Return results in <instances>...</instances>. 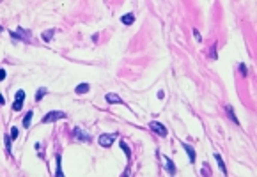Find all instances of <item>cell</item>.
<instances>
[{
	"label": "cell",
	"instance_id": "1",
	"mask_svg": "<svg viewBox=\"0 0 257 177\" xmlns=\"http://www.w3.org/2000/svg\"><path fill=\"white\" fill-rule=\"evenodd\" d=\"M66 117V114L64 112H59V110H52V112H48L44 117H43V122H55V120H59V119H64Z\"/></svg>",
	"mask_w": 257,
	"mask_h": 177
},
{
	"label": "cell",
	"instance_id": "2",
	"mask_svg": "<svg viewBox=\"0 0 257 177\" xmlns=\"http://www.w3.org/2000/svg\"><path fill=\"white\" fill-rule=\"evenodd\" d=\"M11 36H13L14 39H21V41H28L30 37H32V34H30L28 30L21 28V27H18L16 30H13V32H11Z\"/></svg>",
	"mask_w": 257,
	"mask_h": 177
},
{
	"label": "cell",
	"instance_id": "3",
	"mask_svg": "<svg viewBox=\"0 0 257 177\" xmlns=\"http://www.w3.org/2000/svg\"><path fill=\"white\" fill-rule=\"evenodd\" d=\"M115 138H117V133H106V135H101L98 138V142H99V145H103V147H110Z\"/></svg>",
	"mask_w": 257,
	"mask_h": 177
},
{
	"label": "cell",
	"instance_id": "4",
	"mask_svg": "<svg viewBox=\"0 0 257 177\" xmlns=\"http://www.w3.org/2000/svg\"><path fill=\"white\" fill-rule=\"evenodd\" d=\"M149 128H151V131H154L160 137H167V128H165L161 122H158V120H153V122L149 124Z\"/></svg>",
	"mask_w": 257,
	"mask_h": 177
},
{
	"label": "cell",
	"instance_id": "5",
	"mask_svg": "<svg viewBox=\"0 0 257 177\" xmlns=\"http://www.w3.org/2000/svg\"><path fill=\"white\" fill-rule=\"evenodd\" d=\"M23 99H25V90H18L16 96H14V103H13V110H14V112H20L21 110Z\"/></svg>",
	"mask_w": 257,
	"mask_h": 177
},
{
	"label": "cell",
	"instance_id": "6",
	"mask_svg": "<svg viewBox=\"0 0 257 177\" xmlns=\"http://www.w3.org/2000/svg\"><path fill=\"white\" fill-rule=\"evenodd\" d=\"M73 137L76 138V140H83V142H89V140H91V137H89L87 133H83L82 129H78V128L73 131Z\"/></svg>",
	"mask_w": 257,
	"mask_h": 177
},
{
	"label": "cell",
	"instance_id": "7",
	"mask_svg": "<svg viewBox=\"0 0 257 177\" xmlns=\"http://www.w3.org/2000/svg\"><path fill=\"white\" fill-rule=\"evenodd\" d=\"M183 147H184V151L188 152V158H190V163H193V161H195V151H193V147H192L190 143H183Z\"/></svg>",
	"mask_w": 257,
	"mask_h": 177
},
{
	"label": "cell",
	"instance_id": "8",
	"mask_svg": "<svg viewBox=\"0 0 257 177\" xmlns=\"http://www.w3.org/2000/svg\"><path fill=\"white\" fill-rule=\"evenodd\" d=\"M106 101H108V103H112V105H115V103H122V99L119 98L117 94H106Z\"/></svg>",
	"mask_w": 257,
	"mask_h": 177
},
{
	"label": "cell",
	"instance_id": "9",
	"mask_svg": "<svg viewBox=\"0 0 257 177\" xmlns=\"http://www.w3.org/2000/svg\"><path fill=\"white\" fill-rule=\"evenodd\" d=\"M163 159H165V163H167V170H169L170 174H174V172H176V165L172 163V159H170V158H163Z\"/></svg>",
	"mask_w": 257,
	"mask_h": 177
},
{
	"label": "cell",
	"instance_id": "10",
	"mask_svg": "<svg viewBox=\"0 0 257 177\" xmlns=\"http://www.w3.org/2000/svg\"><path fill=\"white\" fill-rule=\"evenodd\" d=\"M32 115H34V114H32V110H30V112H28V114H27V115L23 117V126H25V128H30V122H32Z\"/></svg>",
	"mask_w": 257,
	"mask_h": 177
},
{
	"label": "cell",
	"instance_id": "11",
	"mask_svg": "<svg viewBox=\"0 0 257 177\" xmlns=\"http://www.w3.org/2000/svg\"><path fill=\"white\" fill-rule=\"evenodd\" d=\"M133 20H135V16H133V14H124V16L121 18V21H122L124 25H131Z\"/></svg>",
	"mask_w": 257,
	"mask_h": 177
},
{
	"label": "cell",
	"instance_id": "12",
	"mask_svg": "<svg viewBox=\"0 0 257 177\" xmlns=\"http://www.w3.org/2000/svg\"><path fill=\"white\" fill-rule=\"evenodd\" d=\"M89 90V83H80L76 87V94H85Z\"/></svg>",
	"mask_w": 257,
	"mask_h": 177
},
{
	"label": "cell",
	"instance_id": "13",
	"mask_svg": "<svg viewBox=\"0 0 257 177\" xmlns=\"http://www.w3.org/2000/svg\"><path fill=\"white\" fill-rule=\"evenodd\" d=\"M215 159H217V161H218V167H220V170H222V174L225 176V174H227V170H225V165H223V161L220 159V156H218V154H215Z\"/></svg>",
	"mask_w": 257,
	"mask_h": 177
},
{
	"label": "cell",
	"instance_id": "14",
	"mask_svg": "<svg viewBox=\"0 0 257 177\" xmlns=\"http://www.w3.org/2000/svg\"><path fill=\"white\" fill-rule=\"evenodd\" d=\"M121 149L124 151V154H126V156H128V158L131 156V151H130V147L126 145V142H121Z\"/></svg>",
	"mask_w": 257,
	"mask_h": 177
},
{
	"label": "cell",
	"instance_id": "15",
	"mask_svg": "<svg viewBox=\"0 0 257 177\" xmlns=\"http://www.w3.org/2000/svg\"><path fill=\"white\" fill-rule=\"evenodd\" d=\"M46 94V89L44 87H41V89H37V94H36V101H41V98Z\"/></svg>",
	"mask_w": 257,
	"mask_h": 177
},
{
	"label": "cell",
	"instance_id": "16",
	"mask_svg": "<svg viewBox=\"0 0 257 177\" xmlns=\"http://www.w3.org/2000/svg\"><path fill=\"white\" fill-rule=\"evenodd\" d=\"M53 34H55V30H48V32H44V34H43V39H44V41H52Z\"/></svg>",
	"mask_w": 257,
	"mask_h": 177
},
{
	"label": "cell",
	"instance_id": "17",
	"mask_svg": "<svg viewBox=\"0 0 257 177\" xmlns=\"http://www.w3.org/2000/svg\"><path fill=\"white\" fill-rule=\"evenodd\" d=\"M60 161H62V158L60 156H57V174H55V176H64V174H62V167H60Z\"/></svg>",
	"mask_w": 257,
	"mask_h": 177
},
{
	"label": "cell",
	"instance_id": "18",
	"mask_svg": "<svg viewBox=\"0 0 257 177\" xmlns=\"http://www.w3.org/2000/svg\"><path fill=\"white\" fill-rule=\"evenodd\" d=\"M18 135H20L18 128H16V126H13V128H11V138H14V140H16V138H18Z\"/></svg>",
	"mask_w": 257,
	"mask_h": 177
},
{
	"label": "cell",
	"instance_id": "19",
	"mask_svg": "<svg viewBox=\"0 0 257 177\" xmlns=\"http://www.w3.org/2000/svg\"><path fill=\"white\" fill-rule=\"evenodd\" d=\"M227 112H229V115H231V119H232V120H234V122L238 124V119L234 117V112H232V106H227Z\"/></svg>",
	"mask_w": 257,
	"mask_h": 177
},
{
	"label": "cell",
	"instance_id": "20",
	"mask_svg": "<svg viewBox=\"0 0 257 177\" xmlns=\"http://www.w3.org/2000/svg\"><path fill=\"white\" fill-rule=\"evenodd\" d=\"M5 149H7V152H11V138L5 137Z\"/></svg>",
	"mask_w": 257,
	"mask_h": 177
},
{
	"label": "cell",
	"instance_id": "21",
	"mask_svg": "<svg viewBox=\"0 0 257 177\" xmlns=\"http://www.w3.org/2000/svg\"><path fill=\"white\" fill-rule=\"evenodd\" d=\"M239 71H241L243 76H247V66H245V64H239Z\"/></svg>",
	"mask_w": 257,
	"mask_h": 177
},
{
	"label": "cell",
	"instance_id": "22",
	"mask_svg": "<svg viewBox=\"0 0 257 177\" xmlns=\"http://www.w3.org/2000/svg\"><path fill=\"white\" fill-rule=\"evenodd\" d=\"M193 36H195V39H197L199 43L202 41V37H200V34H199V30H193Z\"/></svg>",
	"mask_w": 257,
	"mask_h": 177
},
{
	"label": "cell",
	"instance_id": "23",
	"mask_svg": "<svg viewBox=\"0 0 257 177\" xmlns=\"http://www.w3.org/2000/svg\"><path fill=\"white\" fill-rule=\"evenodd\" d=\"M5 76H7L5 69H0V80H5Z\"/></svg>",
	"mask_w": 257,
	"mask_h": 177
}]
</instances>
